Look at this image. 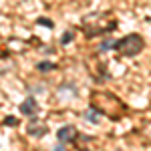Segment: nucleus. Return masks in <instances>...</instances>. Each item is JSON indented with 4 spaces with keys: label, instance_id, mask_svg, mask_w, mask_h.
Masks as SVG:
<instances>
[{
    "label": "nucleus",
    "instance_id": "nucleus-1",
    "mask_svg": "<svg viewBox=\"0 0 151 151\" xmlns=\"http://www.w3.org/2000/svg\"><path fill=\"white\" fill-rule=\"evenodd\" d=\"M113 47H115L123 57H135V55H139L141 50H143L145 40H143L139 35H127V36H123L121 40H115Z\"/></svg>",
    "mask_w": 151,
    "mask_h": 151
},
{
    "label": "nucleus",
    "instance_id": "nucleus-2",
    "mask_svg": "<svg viewBox=\"0 0 151 151\" xmlns=\"http://www.w3.org/2000/svg\"><path fill=\"white\" fill-rule=\"evenodd\" d=\"M26 133L30 135V137H42V135H47L48 129L45 123H38V121H32L30 125H26Z\"/></svg>",
    "mask_w": 151,
    "mask_h": 151
},
{
    "label": "nucleus",
    "instance_id": "nucleus-3",
    "mask_svg": "<svg viewBox=\"0 0 151 151\" xmlns=\"http://www.w3.org/2000/svg\"><path fill=\"white\" fill-rule=\"evenodd\" d=\"M58 141L60 143H70V141H75V137H77V129L73 127V125H67V127L58 129Z\"/></svg>",
    "mask_w": 151,
    "mask_h": 151
},
{
    "label": "nucleus",
    "instance_id": "nucleus-4",
    "mask_svg": "<svg viewBox=\"0 0 151 151\" xmlns=\"http://www.w3.org/2000/svg\"><path fill=\"white\" fill-rule=\"evenodd\" d=\"M20 113H24V115H28V117H35L36 113H38V107H36L35 97H26V101L20 105Z\"/></svg>",
    "mask_w": 151,
    "mask_h": 151
},
{
    "label": "nucleus",
    "instance_id": "nucleus-5",
    "mask_svg": "<svg viewBox=\"0 0 151 151\" xmlns=\"http://www.w3.org/2000/svg\"><path fill=\"white\" fill-rule=\"evenodd\" d=\"M57 69V65H52V63H48V60H45V63H38V70H55Z\"/></svg>",
    "mask_w": 151,
    "mask_h": 151
},
{
    "label": "nucleus",
    "instance_id": "nucleus-6",
    "mask_svg": "<svg viewBox=\"0 0 151 151\" xmlns=\"http://www.w3.org/2000/svg\"><path fill=\"white\" fill-rule=\"evenodd\" d=\"M70 40H73V32H65V35H63V45H67Z\"/></svg>",
    "mask_w": 151,
    "mask_h": 151
},
{
    "label": "nucleus",
    "instance_id": "nucleus-7",
    "mask_svg": "<svg viewBox=\"0 0 151 151\" xmlns=\"http://www.w3.org/2000/svg\"><path fill=\"white\" fill-rule=\"evenodd\" d=\"M36 22H38V24H45V26H48V28L52 26V22H50V20H47V18H38Z\"/></svg>",
    "mask_w": 151,
    "mask_h": 151
},
{
    "label": "nucleus",
    "instance_id": "nucleus-8",
    "mask_svg": "<svg viewBox=\"0 0 151 151\" xmlns=\"http://www.w3.org/2000/svg\"><path fill=\"white\" fill-rule=\"evenodd\" d=\"M113 45H115V40H107V42H105L103 47H101V50H107V48H111Z\"/></svg>",
    "mask_w": 151,
    "mask_h": 151
},
{
    "label": "nucleus",
    "instance_id": "nucleus-9",
    "mask_svg": "<svg viewBox=\"0 0 151 151\" xmlns=\"http://www.w3.org/2000/svg\"><path fill=\"white\" fill-rule=\"evenodd\" d=\"M85 119H89V121H93V123H97V121H99V119H97L95 115H91V111H89V113L85 115Z\"/></svg>",
    "mask_w": 151,
    "mask_h": 151
},
{
    "label": "nucleus",
    "instance_id": "nucleus-10",
    "mask_svg": "<svg viewBox=\"0 0 151 151\" xmlns=\"http://www.w3.org/2000/svg\"><path fill=\"white\" fill-rule=\"evenodd\" d=\"M4 123H6V125H16V119L8 117V119H4Z\"/></svg>",
    "mask_w": 151,
    "mask_h": 151
},
{
    "label": "nucleus",
    "instance_id": "nucleus-11",
    "mask_svg": "<svg viewBox=\"0 0 151 151\" xmlns=\"http://www.w3.org/2000/svg\"><path fill=\"white\" fill-rule=\"evenodd\" d=\"M55 151H65V149H63V147H57V149H55Z\"/></svg>",
    "mask_w": 151,
    "mask_h": 151
},
{
    "label": "nucleus",
    "instance_id": "nucleus-12",
    "mask_svg": "<svg viewBox=\"0 0 151 151\" xmlns=\"http://www.w3.org/2000/svg\"><path fill=\"white\" fill-rule=\"evenodd\" d=\"M81 151H89V149H81Z\"/></svg>",
    "mask_w": 151,
    "mask_h": 151
}]
</instances>
